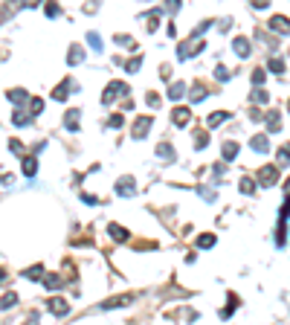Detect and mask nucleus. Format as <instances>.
<instances>
[{
  "label": "nucleus",
  "mask_w": 290,
  "mask_h": 325,
  "mask_svg": "<svg viewBox=\"0 0 290 325\" xmlns=\"http://www.w3.org/2000/svg\"><path fill=\"white\" fill-rule=\"evenodd\" d=\"M157 154H160V160H165V162H171V160H174V148L168 145V142H162L160 148H157Z\"/></svg>",
  "instance_id": "obj_18"
},
{
  "label": "nucleus",
  "mask_w": 290,
  "mask_h": 325,
  "mask_svg": "<svg viewBox=\"0 0 290 325\" xmlns=\"http://www.w3.org/2000/svg\"><path fill=\"white\" fill-rule=\"evenodd\" d=\"M238 157V142H223V160L232 162Z\"/></svg>",
  "instance_id": "obj_13"
},
{
  "label": "nucleus",
  "mask_w": 290,
  "mask_h": 325,
  "mask_svg": "<svg viewBox=\"0 0 290 325\" xmlns=\"http://www.w3.org/2000/svg\"><path fill=\"white\" fill-rule=\"evenodd\" d=\"M215 79L226 81V79H229V70H226V67H218V70H215Z\"/></svg>",
  "instance_id": "obj_37"
},
{
  "label": "nucleus",
  "mask_w": 290,
  "mask_h": 325,
  "mask_svg": "<svg viewBox=\"0 0 290 325\" xmlns=\"http://www.w3.org/2000/svg\"><path fill=\"white\" fill-rule=\"evenodd\" d=\"M253 81H258V84H261V81H264V73H261V70H255V73H253Z\"/></svg>",
  "instance_id": "obj_44"
},
{
  "label": "nucleus",
  "mask_w": 290,
  "mask_h": 325,
  "mask_svg": "<svg viewBox=\"0 0 290 325\" xmlns=\"http://www.w3.org/2000/svg\"><path fill=\"white\" fill-rule=\"evenodd\" d=\"M160 15H162V9H154V12L145 15V21H148V32H157V26H160Z\"/></svg>",
  "instance_id": "obj_12"
},
{
  "label": "nucleus",
  "mask_w": 290,
  "mask_h": 325,
  "mask_svg": "<svg viewBox=\"0 0 290 325\" xmlns=\"http://www.w3.org/2000/svg\"><path fill=\"white\" fill-rule=\"evenodd\" d=\"M165 9H168V12H177V9H180V0H165Z\"/></svg>",
  "instance_id": "obj_41"
},
{
  "label": "nucleus",
  "mask_w": 290,
  "mask_h": 325,
  "mask_svg": "<svg viewBox=\"0 0 290 325\" xmlns=\"http://www.w3.org/2000/svg\"><path fill=\"white\" fill-rule=\"evenodd\" d=\"M195 148H203V145H206V134H203V131H197V134H195Z\"/></svg>",
  "instance_id": "obj_35"
},
{
  "label": "nucleus",
  "mask_w": 290,
  "mask_h": 325,
  "mask_svg": "<svg viewBox=\"0 0 290 325\" xmlns=\"http://www.w3.org/2000/svg\"><path fill=\"white\" fill-rule=\"evenodd\" d=\"M23 276H26V279H32V282H38V279L44 276V267H41V264H35V267H29V270H26Z\"/></svg>",
  "instance_id": "obj_21"
},
{
  "label": "nucleus",
  "mask_w": 290,
  "mask_h": 325,
  "mask_svg": "<svg viewBox=\"0 0 290 325\" xmlns=\"http://www.w3.org/2000/svg\"><path fill=\"white\" fill-rule=\"evenodd\" d=\"M64 125H67L70 131H79V111H67V116H64Z\"/></svg>",
  "instance_id": "obj_16"
},
{
  "label": "nucleus",
  "mask_w": 290,
  "mask_h": 325,
  "mask_svg": "<svg viewBox=\"0 0 290 325\" xmlns=\"http://www.w3.org/2000/svg\"><path fill=\"white\" fill-rule=\"evenodd\" d=\"M278 166H290V145H281V151H278Z\"/></svg>",
  "instance_id": "obj_26"
},
{
  "label": "nucleus",
  "mask_w": 290,
  "mask_h": 325,
  "mask_svg": "<svg viewBox=\"0 0 290 325\" xmlns=\"http://www.w3.org/2000/svg\"><path fill=\"white\" fill-rule=\"evenodd\" d=\"M46 308H49V313H52V316H64V313H70V299L52 296V299L46 302Z\"/></svg>",
  "instance_id": "obj_4"
},
{
  "label": "nucleus",
  "mask_w": 290,
  "mask_h": 325,
  "mask_svg": "<svg viewBox=\"0 0 290 325\" xmlns=\"http://www.w3.org/2000/svg\"><path fill=\"white\" fill-rule=\"evenodd\" d=\"M267 128H270V131H278V128H281V116L270 114V116H267Z\"/></svg>",
  "instance_id": "obj_25"
},
{
  "label": "nucleus",
  "mask_w": 290,
  "mask_h": 325,
  "mask_svg": "<svg viewBox=\"0 0 290 325\" xmlns=\"http://www.w3.org/2000/svg\"><path fill=\"white\" fill-rule=\"evenodd\" d=\"M3 279H6V273H3V270H0V282H3Z\"/></svg>",
  "instance_id": "obj_46"
},
{
  "label": "nucleus",
  "mask_w": 290,
  "mask_h": 325,
  "mask_svg": "<svg viewBox=\"0 0 290 325\" xmlns=\"http://www.w3.org/2000/svg\"><path fill=\"white\" fill-rule=\"evenodd\" d=\"M67 61L73 64V67H76V64H81V61H84V49H81L79 44H73V46H70V52H67Z\"/></svg>",
  "instance_id": "obj_10"
},
{
  "label": "nucleus",
  "mask_w": 290,
  "mask_h": 325,
  "mask_svg": "<svg viewBox=\"0 0 290 325\" xmlns=\"http://www.w3.org/2000/svg\"><path fill=\"white\" fill-rule=\"evenodd\" d=\"M81 200H84V203H93V206L99 203V197H93V195H81Z\"/></svg>",
  "instance_id": "obj_42"
},
{
  "label": "nucleus",
  "mask_w": 290,
  "mask_h": 325,
  "mask_svg": "<svg viewBox=\"0 0 290 325\" xmlns=\"http://www.w3.org/2000/svg\"><path fill=\"white\" fill-rule=\"evenodd\" d=\"M87 41H90V46H93V49H96V52L102 49V38H99V35H96V32H87Z\"/></svg>",
  "instance_id": "obj_30"
},
{
  "label": "nucleus",
  "mask_w": 290,
  "mask_h": 325,
  "mask_svg": "<svg viewBox=\"0 0 290 325\" xmlns=\"http://www.w3.org/2000/svg\"><path fill=\"white\" fill-rule=\"evenodd\" d=\"M23 6H26V9H35V6H38V3H41V0H21Z\"/></svg>",
  "instance_id": "obj_43"
},
{
  "label": "nucleus",
  "mask_w": 290,
  "mask_h": 325,
  "mask_svg": "<svg viewBox=\"0 0 290 325\" xmlns=\"http://www.w3.org/2000/svg\"><path fill=\"white\" fill-rule=\"evenodd\" d=\"M119 96H128V84H125V81H110V84H107V90L102 93V102L110 104L113 99H119Z\"/></svg>",
  "instance_id": "obj_1"
},
{
  "label": "nucleus",
  "mask_w": 290,
  "mask_h": 325,
  "mask_svg": "<svg viewBox=\"0 0 290 325\" xmlns=\"http://www.w3.org/2000/svg\"><path fill=\"white\" fill-rule=\"evenodd\" d=\"M270 73H284V61L281 58H273L270 61Z\"/></svg>",
  "instance_id": "obj_32"
},
{
  "label": "nucleus",
  "mask_w": 290,
  "mask_h": 325,
  "mask_svg": "<svg viewBox=\"0 0 290 325\" xmlns=\"http://www.w3.org/2000/svg\"><path fill=\"white\" fill-rule=\"evenodd\" d=\"M241 192H244V195H250V192H253V180H250V177H244V180H241Z\"/></svg>",
  "instance_id": "obj_36"
},
{
  "label": "nucleus",
  "mask_w": 290,
  "mask_h": 325,
  "mask_svg": "<svg viewBox=\"0 0 290 325\" xmlns=\"http://www.w3.org/2000/svg\"><path fill=\"white\" fill-rule=\"evenodd\" d=\"M139 67H142V58H131V61L125 64V70H128V73H137Z\"/></svg>",
  "instance_id": "obj_33"
},
{
  "label": "nucleus",
  "mask_w": 290,
  "mask_h": 325,
  "mask_svg": "<svg viewBox=\"0 0 290 325\" xmlns=\"http://www.w3.org/2000/svg\"><path fill=\"white\" fill-rule=\"evenodd\" d=\"M64 282H67L64 276H46V288H49V290H58L61 285H64Z\"/></svg>",
  "instance_id": "obj_22"
},
{
  "label": "nucleus",
  "mask_w": 290,
  "mask_h": 325,
  "mask_svg": "<svg viewBox=\"0 0 290 325\" xmlns=\"http://www.w3.org/2000/svg\"><path fill=\"white\" fill-rule=\"evenodd\" d=\"M151 122H154L151 116H139L137 122H134V137H137V139L145 137V134H148V128H151Z\"/></svg>",
  "instance_id": "obj_7"
},
{
  "label": "nucleus",
  "mask_w": 290,
  "mask_h": 325,
  "mask_svg": "<svg viewBox=\"0 0 290 325\" xmlns=\"http://www.w3.org/2000/svg\"><path fill=\"white\" fill-rule=\"evenodd\" d=\"M267 99H270V96H267V90H258V93H253V102H261V104H264Z\"/></svg>",
  "instance_id": "obj_38"
},
{
  "label": "nucleus",
  "mask_w": 290,
  "mask_h": 325,
  "mask_svg": "<svg viewBox=\"0 0 290 325\" xmlns=\"http://www.w3.org/2000/svg\"><path fill=\"white\" fill-rule=\"evenodd\" d=\"M250 6H253V9H267L270 0H250Z\"/></svg>",
  "instance_id": "obj_39"
},
{
  "label": "nucleus",
  "mask_w": 290,
  "mask_h": 325,
  "mask_svg": "<svg viewBox=\"0 0 290 325\" xmlns=\"http://www.w3.org/2000/svg\"><path fill=\"white\" fill-rule=\"evenodd\" d=\"M116 41H119L122 46H128V49H134V46H137V44H134V38H131V35H116Z\"/></svg>",
  "instance_id": "obj_31"
},
{
  "label": "nucleus",
  "mask_w": 290,
  "mask_h": 325,
  "mask_svg": "<svg viewBox=\"0 0 290 325\" xmlns=\"http://www.w3.org/2000/svg\"><path fill=\"white\" fill-rule=\"evenodd\" d=\"M58 15H61L58 3H55V0H49V3H46V18H58Z\"/></svg>",
  "instance_id": "obj_28"
},
{
  "label": "nucleus",
  "mask_w": 290,
  "mask_h": 325,
  "mask_svg": "<svg viewBox=\"0 0 290 325\" xmlns=\"http://www.w3.org/2000/svg\"><path fill=\"white\" fill-rule=\"evenodd\" d=\"M183 96H186V84H183V81H177V84L168 87V99H183Z\"/></svg>",
  "instance_id": "obj_17"
},
{
  "label": "nucleus",
  "mask_w": 290,
  "mask_h": 325,
  "mask_svg": "<svg viewBox=\"0 0 290 325\" xmlns=\"http://www.w3.org/2000/svg\"><path fill=\"white\" fill-rule=\"evenodd\" d=\"M267 29L276 32V35H290V21L284 15H273V18L267 21Z\"/></svg>",
  "instance_id": "obj_3"
},
{
  "label": "nucleus",
  "mask_w": 290,
  "mask_h": 325,
  "mask_svg": "<svg viewBox=\"0 0 290 325\" xmlns=\"http://www.w3.org/2000/svg\"><path fill=\"white\" fill-rule=\"evenodd\" d=\"M250 145H253V151H258V154H267V148H270L267 137H253L250 139Z\"/></svg>",
  "instance_id": "obj_14"
},
{
  "label": "nucleus",
  "mask_w": 290,
  "mask_h": 325,
  "mask_svg": "<svg viewBox=\"0 0 290 325\" xmlns=\"http://www.w3.org/2000/svg\"><path fill=\"white\" fill-rule=\"evenodd\" d=\"M12 122H15V125H18V128L29 125V119H26V116H23V111H15V116H12Z\"/></svg>",
  "instance_id": "obj_29"
},
{
  "label": "nucleus",
  "mask_w": 290,
  "mask_h": 325,
  "mask_svg": "<svg viewBox=\"0 0 290 325\" xmlns=\"http://www.w3.org/2000/svg\"><path fill=\"white\" fill-rule=\"evenodd\" d=\"M284 197H290V180H287V186H284Z\"/></svg>",
  "instance_id": "obj_45"
},
{
  "label": "nucleus",
  "mask_w": 290,
  "mask_h": 325,
  "mask_svg": "<svg viewBox=\"0 0 290 325\" xmlns=\"http://www.w3.org/2000/svg\"><path fill=\"white\" fill-rule=\"evenodd\" d=\"M171 119H174V125H177V128H186L189 122H192V107H183V104H180V107H174Z\"/></svg>",
  "instance_id": "obj_5"
},
{
  "label": "nucleus",
  "mask_w": 290,
  "mask_h": 325,
  "mask_svg": "<svg viewBox=\"0 0 290 325\" xmlns=\"http://www.w3.org/2000/svg\"><path fill=\"white\" fill-rule=\"evenodd\" d=\"M116 195H122V197L137 195V186H134V180H131V177H122V180L116 183Z\"/></svg>",
  "instance_id": "obj_6"
},
{
  "label": "nucleus",
  "mask_w": 290,
  "mask_h": 325,
  "mask_svg": "<svg viewBox=\"0 0 290 325\" xmlns=\"http://www.w3.org/2000/svg\"><path fill=\"white\" fill-rule=\"evenodd\" d=\"M73 87H76V84H73V81H61V84H58V90L52 93V99H58V102H61V99H64V96H67V90L73 93Z\"/></svg>",
  "instance_id": "obj_15"
},
{
  "label": "nucleus",
  "mask_w": 290,
  "mask_h": 325,
  "mask_svg": "<svg viewBox=\"0 0 290 325\" xmlns=\"http://www.w3.org/2000/svg\"><path fill=\"white\" fill-rule=\"evenodd\" d=\"M232 114H226V111H218V114H212V116H206V128L212 131V128H218V125H223L226 119H229Z\"/></svg>",
  "instance_id": "obj_8"
},
{
  "label": "nucleus",
  "mask_w": 290,
  "mask_h": 325,
  "mask_svg": "<svg viewBox=\"0 0 290 325\" xmlns=\"http://www.w3.org/2000/svg\"><path fill=\"white\" fill-rule=\"evenodd\" d=\"M255 180H258L261 186H273V183H278V166H264V169H258Z\"/></svg>",
  "instance_id": "obj_2"
},
{
  "label": "nucleus",
  "mask_w": 290,
  "mask_h": 325,
  "mask_svg": "<svg viewBox=\"0 0 290 325\" xmlns=\"http://www.w3.org/2000/svg\"><path fill=\"white\" fill-rule=\"evenodd\" d=\"M122 305H131V296H119V299H110V302H104L102 308H122Z\"/></svg>",
  "instance_id": "obj_23"
},
{
  "label": "nucleus",
  "mask_w": 290,
  "mask_h": 325,
  "mask_svg": "<svg viewBox=\"0 0 290 325\" xmlns=\"http://www.w3.org/2000/svg\"><path fill=\"white\" fill-rule=\"evenodd\" d=\"M110 238H113V241H128L125 227H116V224H110Z\"/></svg>",
  "instance_id": "obj_19"
},
{
  "label": "nucleus",
  "mask_w": 290,
  "mask_h": 325,
  "mask_svg": "<svg viewBox=\"0 0 290 325\" xmlns=\"http://www.w3.org/2000/svg\"><path fill=\"white\" fill-rule=\"evenodd\" d=\"M41 111H44V99H29V114L38 116Z\"/></svg>",
  "instance_id": "obj_24"
},
{
  "label": "nucleus",
  "mask_w": 290,
  "mask_h": 325,
  "mask_svg": "<svg viewBox=\"0 0 290 325\" xmlns=\"http://www.w3.org/2000/svg\"><path fill=\"white\" fill-rule=\"evenodd\" d=\"M203 96H206V90H203V87H195V93H192V102H200Z\"/></svg>",
  "instance_id": "obj_40"
},
{
  "label": "nucleus",
  "mask_w": 290,
  "mask_h": 325,
  "mask_svg": "<svg viewBox=\"0 0 290 325\" xmlns=\"http://www.w3.org/2000/svg\"><path fill=\"white\" fill-rule=\"evenodd\" d=\"M197 247H203V250H209V247H215V235H212V232H206V235H200V238H197Z\"/></svg>",
  "instance_id": "obj_20"
},
{
  "label": "nucleus",
  "mask_w": 290,
  "mask_h": 325,
  "mask_svg": "<svg viewBox=\"0 0 290 325\" xmlns=\"http://www.w3.org/2000/svg\"><path fill=\"white\" fill-rule=\"evenodd\" d=\"M21 169H23V174H26V177H35V172H38V160H35V157H23Z\"/></svg>",
  "instance_id": "obj_11"
},
{
  "label": "nucleus",
  "mask_w": 290,
  "mask_h": 325,
  "mask_svg": "<svg viewBox=\"0 0 290 325\" xmlns=\"http://www.w3.org/2000/svg\"><path fill=\"white\" fill-rule=\"evenodd\" d=\"M15 302H18V296H15V293H6V296L0 299V308H12Z\"/></svg>",
  "instance_id": "obj_34"
},
{
  "label": "nucleus",
  "mask_w": 290,
  "mask_h": 325,
  "mask_svg": "<svg viewBox=\"0 0 290 325\" xmlns=\"http://www.w3.org/2000/svg\"><path fill=\"white\" fill-rule=\"evenodd\" d=\"M9 99H12L15 104H21V102H26L29 96H26V90H9Z\"/></svg>",
  "instance_id": "obj_27"
},
{
  "label": "nucleus",
  "mask_w": 290,
  "mask_h": 325,
  "mask_svg": "<svg viewBox=\"0 0 290 325\" xmlns=\"http://www.w3.org/2000/svg\"><path fill=\"white\" fill-rule=\"evenodd\" d=\"M232 46H235V52H238L241 58H247L250 52H253V46H250V41H247V38H235V41H232Z\"/></svg>",
  "instance_id": "obj_9"
}]
</instances>
